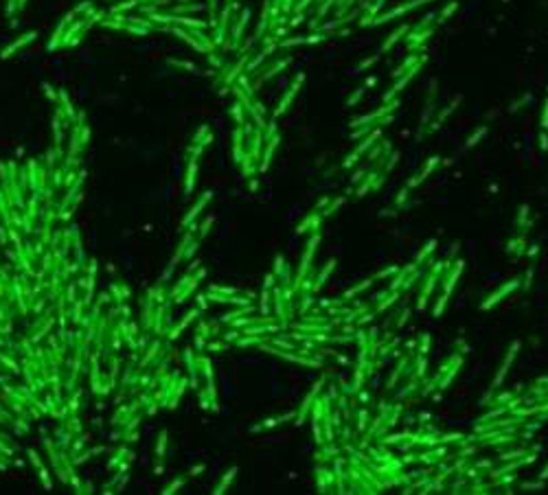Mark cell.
Segmentation results:
<instances>
[{"mask_svg":"<svg viewBox=\"0 0 548 495\" xmlns=\"http://www.w3.org/2000/svg\"><path fill=\"white\" fill-rule=\"evenodd\" d=\"M406 31H408V26H401V28H397V31L393 33V36L388 38V42H386V44L382 46V50H388V48H393V46H395L397 42H399V38H403V33H406Z\"/></svg>","mask_w":548,"mask_h":495,"instance_id":"obj_2","label":"cell"},{"mask_svg":"<svg viewBox=\"0 0 548 495\" xmlns=\"http://www.w3.org/2000/svg\"><path fill=\"white\" fill-rule=\"evenodd\" d=\"M301 84H303V74H301V77H298V79H296V82H294V84H292V88H290V90H287V94L283 96V101H281V103H279V108H276V112H274V114H276V116H279V114H283V112L287 110V106H290V103H292V99H294V94H296V92H298V88H301Z\"/></svg>","mask_w":548,"mask_h":495,"instance_id":"obj_1","label":"cell"},{"mask_svg":"<svg viewBox=\"0 0 548 495\" xmlns=\"http://www.w3.org/2000/svg\"><path fill=\"white\" fill-rule=\"evenodd\" d=\"M539 140H541V142H539L541 149H548V136H546V134H541V136H539Z\"/></svg>","mask_w":548,"mask_h":495,"instance_id":"obj_3","label":"cell"}]
</instances>
